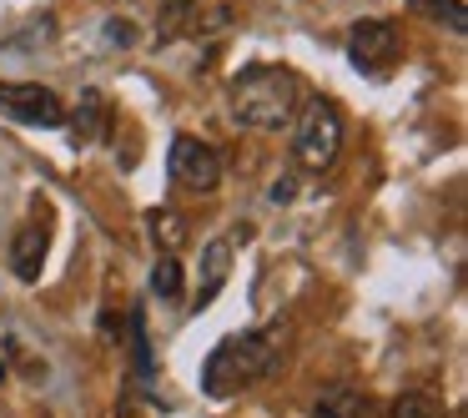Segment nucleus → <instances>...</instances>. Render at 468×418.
<instances>
[{"label":"nucleus","instance_id":"obj_5","mask_svg":"<svg viewBox=\"0 0 468 418\" xmlns=\"http://www.w3.org/2000/svg\"><path fill=\"white\" fill-rule=\"evenodd\" d=\"M166 172H172V182L186 187V192H217V187H222V156L207 142H197V136L182 132L172 142V152H166Z\"/></svg>","mask_w":468,"mask_h":418},{"label":"nucleus","instance_id":"obj_1","mask_svg":"<svg viewBox=\"0 0 468 418\" xmlns=\"http://www.w3.org/2000/svg\"><path fill=\"white\" fill-rule=\"evenodd\" d=\"M287 353V323H267V327H252V333H237V338H222L212 348V358L202 363V393L207 398H232L242 388L262 383Z\"/></svg>","mask_w":468,"mask_h":418},{"label":"nucleus","instance_id":"obj_3","mask_svg":"<svg viewBox=\"0 0 468 418\" xmlns=\"http://www.w3.org/2000/svg\"><path fill=\"white\" fill-rule=\"evenodd\" d=\"M343 136H347L343 106L333 96H303V106L292 116V162L313 177L333 172V162L343 156Z\"/></svg>","mask_w":468,"mask_h":418},{"label":"nucleus","instance_id":"obj_10","mask_svg":"<svg viewBox=\"0 0 468 418\" xmlns=\"http://www.w3.org/2000/svg\"><path fill=\"white\" fill-rule=\"evenodd\" d=\"M146 232H152V242H156V252H182L186 242H192V227H186V217L182 212H172V207H152L146 212Z\"/></svg>","mask_w":468,"mask_h":418},{"label":"nucleus","instance_id":"obj_7","mask_svg":"<svg viewBox=\"0 0 468 418\" xmlns=\"http://www.w3.org/2000/svg\"><path fill=\"white\" fill-rule=\"evenodd\" d=\"M66 126H71V142L76 146H96V142H106L112 136V102H106L96 86H86L81 91V102L66 112Z\"/></svg>","mask_w":468,"mask_h":418},{"label":"nucleus","instance_id":"obj_14","mask_svg":"<svg viewBox=\"0 0 468 418\" xmlns=\"http://www.w3.org/2000/svg\"><path fill=\"white\" fill-rule=\"evenodd\" d=\"M152 293L162 297V303H176V297H182V263H176L172 252L156 257V267H152Z\"/></svg>","mask_w":468,"mask_h":418},{"label":"nucleus","instance_id":"obj_15","mask_svg":"<svg viewBox=\"0 0 468 418\" xmlns=\"http://www.w3.org/2000/svg\"><path fill=\"white\" fill-rule=\"evenodd\" d=\"M132 353H136V368L152 373V343H146V317L132 313Z\"/></svg>","mask_w":468,"mask_h":418},{"label":"nucleus","instance_id":"obj_17","mask_svg":"<svg viewBox=\"0 0 468 418\" xmlns=\"http://www.w3.org/2000/svg\"><path fill=\"white\" fill-rule=\"evenodd\" d=\"M0 373H5V368H0Z\"/></svg>","mask_w":468,"mask_h":418},{"label":"nucleus","instance_id":"obj_8","mask_svg":"<svg viewBox=\"0 0 468 418\" xmlns=\"http://www.w3.org/2000/svg\"><path fill=\"white\" fill-rule=\"evenodd\" d=\"M46 247H51V227H46L41 217H31V222L16 227V237H11V273L21 277V283H36V277H41Z\"/></svg>","mask_w":468,"mask_h":418},{"label":"nucleus","instance_id":"obj_4","mask_svg":"<svg viewBox=\"0 0 468 418\" xmlns=\"http://www.w3.org/2000/svg\"><path fill=\"white\" fill-rule=\"evenodd\" d=\"M0 116H11L21 126H66V102L51 86L0 81Z\"/></svg>","mask_w":468,"mask_h":418},{"label":"nucleus","instance_id":"obj_16","mask_svg":"<svg viewBox=\"0 0 468 418\" xmlns=\"http://www.w3.org/2000/svg\"><path fill=\"white\" fill-rule=\"evenodd\" d=\"M156 5H162V16L172 21V26H166V36H172L176 21H186V11H192V0H156Z\"/></svg>","mask_w":468,"mask_h":418},{"label":"nucleus","instance_id":"obj_13","mask_svg":"<svg viewBox=\"0 0 468 418\" xmlns=\"http://www.w3.org/2000/svg\"><path fill=\"white\" fill-rule=\"evenodd\" d=\"M388 418H448V408L438 403L433 393H403V398H393V408H388Z\"/></svg>","mask_w":468,"mask_h":418},{"label":"nucleus","instance_id":"obj_9","mask_svg":"<svg viewBox=\"0 0 468 418\" xmlns=\"http://www.w3.org/2000/svg\"><path fill=\"white\" fill-rule=\"evenodd\" d=\"M232 252H237V237H212L202 247V277H197V303H212L222 293V283L232 277Z\"/></svg>","mask_w":468,"mask_h":418},{"label":"nucleus","instance_id":"obj_6","mask_svg":"<svg viewBox=\"0 0 468 418\" xmlns=\"http://www.w3.org/2000/svg\"><path fill=\"white\" fill-rule=\"evenodd\" d=\"M347 61H353L357 71H367V76L388 71V66L398 61V26L383 21V16L357 21L353 31H347Z\"/></svg>","mask_w":468,"mask_h":418},{"label":"nucleus","instance_id":"obj_2","mask_svg":"<svg viewBox=\"0 0 468 418\" xmlns=\"http://www.w3.org/2000/svg\"><path fill=\"white\" fill-rule=\"evenodd\" d=\"M227 106L252 132H282V126H292L297 106H303V76L292 66H247L227 86Z\"/></svg>","mask_w":468,"mask_h":418},{"label":"nucleus","instance_id":"obj_11","mask_svg":"<svg viewBox=\"0 0 468 418\" xmlns=\"http://www.w3.org/2000/svg\"><path fill=\"white\" fill-rule=\"evenodd\" d=\"M313 418H367V398L353 383H327L313 403Z\"/></svg>","mask_w":468,"mask_h":418},{"label":"nucleus","instance_id":"obj_12","mask_svg":"<svg viewBox=\"0 0 468 418\" xmlns=\"http://www.w3.org/2000/svg\"><path fill=\"white\" fill-rule=\"evenodd\" d=\"M413 11H423L433 26H448L453 36L468 31V11H463V0H413Z\"/></svg>","mask_w":468,"mask_h":418}]
</instances>
